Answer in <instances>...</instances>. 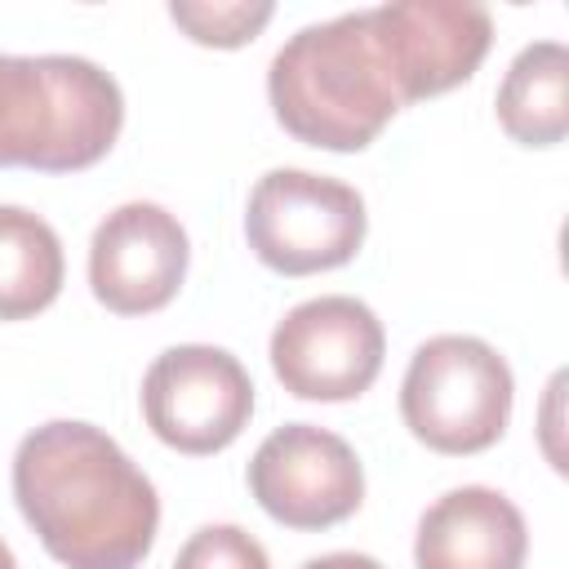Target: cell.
<instances>
[{
  "label": "cell",
  "mask_w": 569,
  "mask_h": 569,
  "mask_svg": "<svg viewBox=\"0 0 569 569\" xmlns=\"http://www.w3.org/2000/svg\"><path fill=\"white\" fill-rule=\"evenodd\" d=\"M187 227L156 200L116 204L89 240V289L116 316H151L169 307L187 280Z\"/></svg>",
  "instance_id": "cell-10"
},
{
  "label": "cell",
  "mask_w": 569,
  "mask_h": 569,
  "mask_svg": "<svg viewBox=\"0 0 569 569\" xmlns=\"http://www.w3.org/2000/svg\"><path fill=\"white\" fill-rule=\"evenodd\" d=\"M169 569H271L267 547L240 525H200Z\"/></svg>",
  "instance_id": "cell-15"
},
{
  "label": "cell",
  "mask_w": 569,
  "mask_h": 569,
  "mask_svg": "<svg viewBox=\"0 0 569 569\" xmlns=\"http://www.w3.org/2000/svg\"><path fill=\"white\" fill-rule=\"evenodd\" d=\"M138 400L160 445L187 458H209L249 427L253 378L227 347L182 342L147 365Z\"/></svg>",
  "instance_id": "cell-7"
},
{
  "label": "cell",
  "mask_w": 569,
  "mask_h": 569,
  "mask_svg": "<svg viewBox=\"0 0 569 569\" xmlns=\"http://www.w3.org/2000/svg\"><path fill=\"white\" fill-rule=\"evenodd\" d=\"M124 129L111 71L76 53H0V169L80 173Z\"/></svg>",
  "instance_id": "cell-3"
},
{
  "label": "cell",
  "mask_w": 569,
  "mask_h": 569,
  "mask_svg": "<svg viewBox=\"0 0 569 569\" xmlns=\"http://www.w3.org/2000/svg\"><path fill=\"white\" fill-rule=\"evenodd\" d=\"M365 13L405 107L467 84L493 44V18L476 0H391Z\"/></svg>",
  "instance_id": "cell-9"
},
{
  "label": "cell",
  "mask_w": 569,
  "mask_h": 569,
  "mask_svg": "<svg viewBox=\"0 0 569 569\" xmlns=\"http://www.w3.org/2000/svg\"><path fill=\"white\" fill-rule=\"evenodd\" d=\"M267 356L289 396L342 405L378 382L387 333L369 302L351 293H320L276 320Z\"/></svg>",
  "instance_id": "cell-6"
},
{
  "label": "cell",
  "mask_w": 569,
  "mask_h": 569,
  "mask_svg": "<svg viewBox=\"0 0 569 569\" xmlns=\"http://www.w3.org/2000/svg\"><path fill=\"white\" fill-rule=\"evenodd\" d=\"M369 231L365 196L329 173L267 169L244 204V240L276 276H316L347 267Z\"/></svg>",
  "instance_id": "cell-5"
},
{
  "label": "cell",
  "mask_w": 569,
  "mask_h": 569,
  "mask_svg": "<svg viewBox=\"0 0 569 569\" xmlns=\"http://www.w3.org/2000/svg\"><path fill=\"white\" fill-rule=\"evenodd\" d=\"M525 516L489 485L449 489L418 516L413 569H525Z\"/></svg>",
  "instance_id": "cell-11"
},
{
  "label": "cell",
  "mask_w": 569,
  "mask_h": 569,
  "mask_svg": "<svg viewBox=\"0 0 569 569\" xmlns=\"http://www.w3.org/2000/svg\"><path fill=\"white\" fill-rule=\"evenodd\" d=\"M267 98L276 124L320 151H365L405 111L365 9L293 31L267 67Z\"/></svg>",
  "instance_id": "cell-2"
},
{
  "label": "cell",
  "mask_w": 569,
  "mask_h": 569,
  "mask_svg": "<svg viewBox=\"0 0 569 569\" xmlns=\"http://www.w3.org/2000/svg\"><path fill=\"white\" fill-rule=\"evenodd\" d=\"M302 569H382V565L365 551H329V556H311Z\"/></svg>",
  "instance_id": "cell-16"
},
{
  "label": "cell",
  "mask_w": 569,
  "mask_h": 569,
  "mask_svg": "<svg viewBox=\"0 0 569 569\" xmlns=\"http://www.w3.org/2000/svg\"><path fill=\"white\" fill-rule=\"evenodd\" d=\"M498 124L520 147H556L569 133V49L560 40L525 44L493 98Z\"/></svg>",
  "instance_id": "cell-12"
},
{
  "label": "cell",
  "mask_w": 569,
  "mask_h": 569,
  "mask_svg": "<svg viewBox=\"0 0 569 569\" xmlns=\"http://www.w3.org/2000/svg\"><path fill=\"white\" fill-rule=\"evenodd\" d=\"M253 502L284 529H333L365 502V467L356 449L316 422L276 427L249 458Z\"/></svg>",
  "instance_id": "cell-8"
},
{
  "label": "cell",
  "mask_w": 569,
  "mask_h": 569,
  "mask_svg": "<svg viewBox=\"0 0 569 569\" xmlns=\"http://www.w3.org/2000/svg\"><path fill=\"white\" fill-rule=\"evenodd\" d=\"M13 502L62 569H138L160 529L147 471L102 427L76 418L18 440Z\"/></svg>",
  "instance_id": "cell-1"
},
{
  "label": "cell",
  "mask_w": 569,
  "mask_h": 569,
  "mask_svg": "<svg viewBox=\"0 0 569 569\" xmlns=\"http://www.w3.org/2000/svg\"><path fill=\"white\" fill-rule=\"evenodd\" d=\"M516 405L511 365L471 333L427 338L400 382V418L409 436L445 458H471L502 440Z\"/></svg>",
  "instance_id": "cell-4"
},
{
  "label": "cell",
  "mask_w": 569,
  "mask_h": 569,
  "mask_svg": "<svg viewBox=\"0 0 569 569\" xmlns=\"http://www.w3.org/2000/svg\"><path fill=\"white\" fill-rule=\"evenodd\" d=\"M0 569H18V560H13V551H9L4 538H0Z\"/></svg>",
  "instance_id": "cell-17"
},
{
  "label": "cell",
  "mask_w": 569,
  "mask_h": 569,
  "mask_svg": "<svg viewBox=\"0 0 569 569\" xmlns=\"http://www.w3.org/2000/svg\"><path fill=\"white\" fill-rule=\"evenodd\" d=\"M276 4L267 0H173L169 4V18L187 31V40L196 44H209V49H240L249 44L267 22H271Z\"/></svg>",
  "instance_id": "cell-14"
},
{
  "label": "cell",
  "mask_w": 569,
  "mask_h": 569,
  "mask_svg": "<svg viewBox=\"0 0 569 569\" xmlns=\"http://www.w3.org/2000/svg\"><path fill=\"white\" fill-rule=\"evenodd\" d=\"M67 258L58 231L22 209L0 204V320H31L62 293Z\"/></svg>",
  "instance_id": "cell-13"
}]
</instances>
